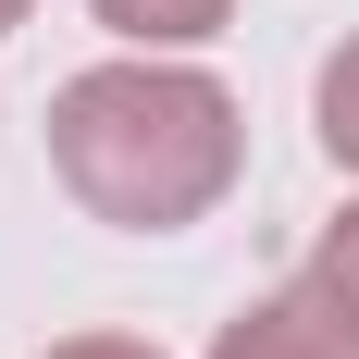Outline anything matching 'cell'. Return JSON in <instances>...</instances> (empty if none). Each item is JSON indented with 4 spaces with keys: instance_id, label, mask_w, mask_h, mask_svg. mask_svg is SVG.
<instances>
[{
    "instance_id": "obj_1",
    "label": "cell",
    "mask_w": 359,
    "mask_h": 359,
    "mask_svg": "<svg viewBox=\"0 0 359 359\" xmlns=\"http://www.w3.org/2000/svg\"><path fill=\"white\" fill-rule=\"evenodd\" d=\"M50 186L111 236H186L248 174V100L198 50H111L50 87Z\"/></svg>"
},
{
    "instance_id": "obj_2",
    "label": "cell",
    "mask_w": 359,
    "mask_h": 359,
    "mask_svg": "<svg viewBox=\"0 0 359 359\" xmlns=\"http://www.w3.org/2000/svg\"><path fill=\"white\" fill-rule=\"evenodd\" d=\"M211 359H359V334L285 273V285H260V297H236V310H223Z\"/></svg>"
},
{
    "instance_id": "obj_3",
    "label": "cell",
    "mask_w": 359,
    "mask_h": 359,
    "mask_svg": "<svg viewBox=\"0 0 359 359\" xmlns=\"http://www.w3.org/2000/svg\"><path fill=\"white\" fill-rule=\"evenodd\" d=\"M111 50H211L236 25V0H87Z\"/></svg>"
},
{
    "instance_id": "obj_4",
    "label": "cell",
    "mask_w": 359,
    "mask_h": 359,
    "mask_svg": "<svg viewBox=\"0 0 359 359\" xmlns=\"http://www.w3.org/2000/svg\"><path fill=\"white\" fill-rule=\"evenodd\" d=\"M310 137H323V161L359 186V25L334 37V50H323V74H310Z\"/></svg>"
},
{
    "instance_id": "obj_5",
    "label": "cell",
    "mask_w": 359,
    "mask_h": 359,
    "mask_svg": "<svg viewBox=\"0 0 359 359\" xmlns=\"http://www.w3.org/2000/svg\"><path fill=\"white\" fill-rule=\"evenodd\" d=\"M297 285H310V297L334 310V323L359 334V186L334 198V223H323V236H310V260H297Z\"/></svg>"
},
{
    "instance_id": "obj_6",
    "label": "cell",
    "mask_w": 359,
    "mask_h": 359,
    "mask_svg": "<svg viewBox=\"0 0 359 359\" xmlns=\"http://www.w3.org/2000/svg\"><path fill=\"white\" fill-rule=\"evenodd\" d=\"M37 359H174V347H149V334H62V347H37Z\"/></svg>"
},
{
    "instance_id": "obj_7",
    "label": "cell",
    "mask_w": 359,
    "mask_h": 359,
    "mask_svg": "<svg viewBox=\"0 0 359 359\" xmlns=\"http://www.w3.org/2000/svg\"><path fill=\"white\" fill-rule=\"evenodd\" d=\"M25 13H37V0H0V37H13V25H25Z\"/></svg>"
}]
</instances>
